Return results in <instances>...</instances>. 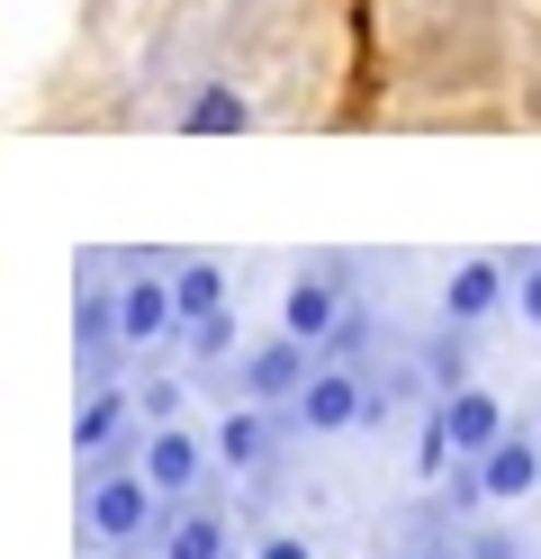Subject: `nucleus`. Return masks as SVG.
I'll return each mask as SVG.
<instances>
[{"instance_id": "f257e3e1", "label": "nucleus", "mask_w": 541, "mask_h": 559, "mask_svg": "<svg viewBox=\"0 0 541 559\" xmlns=\"http://www.w3.org/2000/svg\"><path fill=\"white\" fill-rule=\"evenodd\" d=\"M180 506L163 497L154 478H144V461L118 442L108 461H91V487H82V523H91V550H154L163 523Z\"/></svg>"}, {"instance_id": "f03ea898", "label": "nucleus", "mask_w": 541, "mask_h": 559, "mask_svg": "<svg viewBox=\"0 0 541 559\" xmlns=\"http://www.w3.org/2000/svg\"><path fill=\"white\" fill-rule=\"evenodd\" d=\"M307 379H316V343L298 334H262V343H244V361H235V406H271L289 415L307 397Z\"/></svg>"}, {"instance_id": "7ed1b4c3", "label": "nucleus", "mask_w": 541, "mask_h": 559, "mask_svg": "<svg viewBox=\"0 0 541 559\" xmlns=\"http://www.w3.org/2000/svg\"><path fill=\"white\" fill-rule=\"evenodd\" d=\"M371 415V361H316L307 397L289 406V433H352Z\"/></svg>"}, {"instance_id": "20e7f679", "label": "nucleus", "mask_w": 541, "mask_h": 559, "mask_svg": "<svg viewBox=\"0 0 541 559\" xmlns=\"http://www.w3.org/2000/svg\"><path fill=\"white\" fill-rule=\"evenodd\" d=\"M361 289H352V262H316V271H298L289 280V298H280V334H298V343H325L343 325V307H352Z\"/></svg>"}, {"instance_id": "39448f33", "label": "nucleus", "mask_w": 541, "mask_h": 559, "mask_svg": "<svg viewBox=\"0 0 541 559\" xmlns=\"http://www.w3.org/2000/svg\"><path fill=\"white\" fill-rule=\"evenodd\" d=\"M72 353H82L91 379H118L127 361V317H118V280L82 271V307H72Z\"/></svg>"}, {"instance_id": "423d86ee", "label": "nucleus", "mask_w": 541, "mask_h": 559, "mask_svg": "<svg viewBox=\"0 0 541 559\" xmlns=\"http://www.w3.org/2000/svg\"><path fill=\"white\" fill-rule=\"evenodd\" d=\"M136 461H144V478H154L172 506H199V487H208V451H199V433L154 425V433L136 442Z\"/></svg>"}, {"instance_id": "0eeeda50", "label": "nucleus", "mask_w": 541, "mask_h": 559, "mask_svg": "<svg viewBox=\"0 0 541 559\" xmlns=\"http://www.w3.org/2000/svg\"><path fill=\"white\" fill-rule=\"evenodd\" d=\"M496 307H515V262H487V253H469V262L443 280V317H451V325H487Z\"/></svg>"}, {"instance_id": "6e6552de", "label": "nucleus", "mask_w": 541, "mask_h": 559, "mask_svg": "<svg viewBox=\"0 0 541 559\" xmlns=\"http://www.w3.org/2000/svg\"><path fill=\"white\" fill-rule=\"evenodd\" d=\"M433 406H443V433H451L460 461H487V451L515 433V425H505V406H496L487 389H451V397H433Z\"/></svg>"}, {"instance_id": "1a4fd4ad", "label": "nucleus", "mask_w": 541, "mask_h": 559, "mask_svg": "<svg viewBox=\"0 0 541 559\" xmlns=\"http://www.w3.org/2000/svg\"><path fill=\"white\" fill-rule=\"evenodd\" d=\"M154 559H235V523H226V506H180L172 523H163V542H154Z\"/></svg>"}, {"instance_id": "9d476101", "label": "nucleus", "mask_w": 541, "mask_h": 559, "mask_svg": "<svg viewBox=\"0 0 541 559\" xmlns=\"http://www.w3.org/2000/svg\"><path fill=\"white\" fill-rule=\"evenodd\" d=\"M280 433H289V415H271V406H226V425H216V461H226V469H271Z\"/></svg>"}, {"instance_id": "9b49d317", "label": "nucleus", "mask_w": 541, "mask_h": 559, "mask_svg": "<svg viewBox=\"0 0 541 559\" xmlns=\"http://www.w3.org/2000/svg\"><path fill=\"white\" fill-rule=\"evenodd\" d=\"M127 406H136V389H118V379H91L82 415H72V451H82V461H108V451H118V433H127Z\"/></svg>"}, {"instance_id": "f8f14e48", "label": "nucleus", "mask_w": 541, "mask_h": 559, "mask_svg": "<svg viewBox=\"0 0 541 559\" xmlns=\"http://www.w3.org/2000/svg\"><path fill=\"white\" fill-rule=\"evenodd\" d=\"M479 478H487V506H524L541 487V433H505L479 461Z\"/></svg>"}, {"instance_id": "ddd939ff", "label": "nucleus", "mask_w": 541, "mask_h": 559, "mask_svg": "<svg viewBox=\"0 0 541 559\" xmlns=\"http://www.w3.org/2000/svg\"><path fill=\"white\" fill-rule=\"evenodd\" d=\"M172 298H180V325H208V317H226V271H216L208 253H180L172 262Z\"/></svg>"}, {"instance_id": "4468645a", "label": "nucleus", "mask_w": 541, "mask_h": 559, "mask_svg": "<svg viewBox=\"0 0 541 559\" xmlns=\"http://www.w3.org/2000/svg\"><path fill=\"white\" fill-rule=\"evenodd\" d=\"M180 127H190V135H244V127H252V109H244V91L216 82V91H199L190 109H180Z\"/></svg>"}, {"instance_id": "2eb2a0df", "label": "nucleus", "mask_w": 541, "mask_h": 559, "mask_svg": "<svg viewBox=\"0 0 541 559\" xmlns=\"http://www.w3.org/2000/svg\"><path fill=\"white\" fill-rule=\"evenodd\" d=\"M180 353H190L199 370H235L244 353H235V307H226V317H208V325H190V334H180Z\"/></svg>"}, {"instance_id": "dca6fc26", "label": "nucleus", "mask_w": 541, "mask_h": 559, "mask_svg": "<svg viewBox=\"0 0 541 559\" xmlns=\"http://www.w3.org/2000/svg\"><path fill=\"white\" fill-rule=\"evenodd\" d=\"M371 325H379V317H371V298H352V307H343V325L316 343V361H361V353H371Z\"/></svg>"}, {"instance_id": "f3484780", "label": "nucleus", "mask_w": 541, "mask_h": 559, "mask_svg": "<svg viewBox=\"0 0 541 559\" xmlns=\"http://www.w3.org/2000/svg\"><path fill=\"white\" fill-rule=\"evenodd\" d=\"M460 559H524V542L496 533V523H460Z\"/></svg>"}, {"instance_id": "a211bd4d", "label": "nucleus", "mask_w": 541, "mask_h": 559, "mask_svg": "<svg viewBox=\"0 0 541 559\" xmlns=\"http://www.w3.org/2000/svg\"><path fill=\"white\" fill-rule=\"evenodd\" d=\"M515 307H524V325L541 334V253H524V262H515Z\"/></svg>"}, {"instance_id": "6ab92c4d", "label": "nucleus", "mask_w": 541, "mask_h": 559, "mask_svg": "<svg viewBox=\"0 0 541 559\" xmlns=\"http://www.w3.org/2000/svg\"><path fill=\"white\" fill-rule=\"evenodd\" d=\"M136 406L154 415V425H180V379H144V389H136Z\"/></svg>"}, {"instance_id": "aec40b11", "label": "nucleus", "mask_w": 541, "mask_h": 559, "mask_svg": "<svg viewBox=\"0 0 541 559\" xmlns=\"http://www.w3.org/2000/svg\"><path fill=\"white\" fill-rule=\"evenodd\" d=\"M252 559H316L298 533H262V542H252Z\"/></svg>"}, {"instance_id": "412c9836", "label": "nucleus", "mask_w": 541, "mask_h": 559, "mask_svg": "<svg viewBox=\"0 0 541 559\" xmlns=\"http://www.w3.org/2000/svg\"><path fill=\"white\" fill-rule=\"evenodd\" d=\"M108 559H154V550H108Z\"/></svg>"}, {"instance_id": "4be33fe9", "label": "nucleus", "mask_w": 541, "mask_h": 559, "mask_svg": "<svg viewBox=\"0 0 541 559\" xmlns=\"http://www.w3.org/2000/svg\"><path fill=\"white\" fill-rule=\"evenodd\" d=\"M91 559H108V550H91Z\"/></svg>"}]
</instances>
